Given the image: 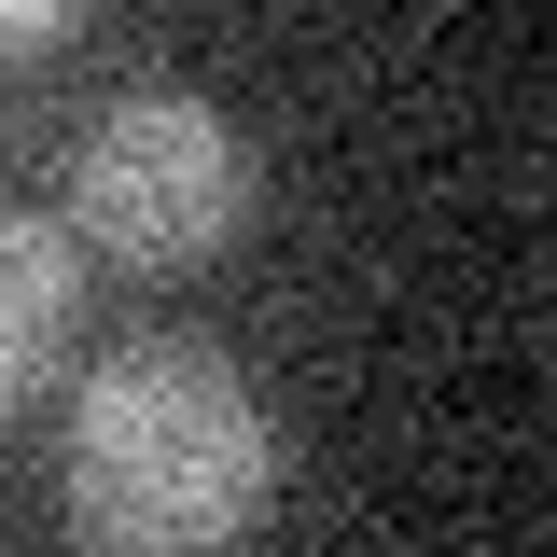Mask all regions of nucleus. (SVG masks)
Returning <instances> with one entry per match:
<instances>
[{"instance_id": "7ed1b4c3", "label": "nucleus", "mask_w": 557, "mask_h": 557, "mask_svg": "<svg viewBox=\"0 0 557 557\" xmlns=\"http://www.w3.org/2000/svg\"><path fill=\"white\" fill-rule=\"evenodd\" d=\"M70 307H84V251H70L42 209H0V405H28L57 376Z\"/></svg>"}, {"instance_id": "20e7f679", "label": "nucleus", "mask_w": 557, "mask_h": 557, "mask_svg": "<svg viewBox=\"0 0 557 557\" xmlns=\"http://www.w3.org/2000/svg\"><path fill=\"white\" fill-rule=\"evenodd\" d=\"M84 0H0V57H28V42H57Z\"/></svg>"}, {"instance_id": "f257e3e1", "label": "nucleus", "mask_w": 557, "mask_h": 557, "mask_svg": "<svg viewBox=\"0 0 557 557\" xmlns=\"http://www.w3.org/2000/svg\"><path fill=\"white\" fill-rule=\"evenodd\" d=\"M57 502L84 544L112 557H182V544H237L278 502V418L223 348H112L70 391V446H57Z\"/></svg>"}, {"instance_id": "f03ea898", "label": "nucleus", "mask_w": 557, "mask_h": 557, "mask_svg": "<svg viewBox=\"0 0 557 557\" xmlns=\"http://www.w3.org/2000/svg\"><path fill=\"white\" fill-rule=\"evenodd\" d=\"M237 223H251V139L196 84L112 98L70 153V237L112 251V265H209Z\"/></svg>"}]
</instances>
